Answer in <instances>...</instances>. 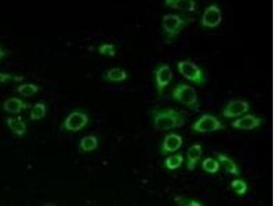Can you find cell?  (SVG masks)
<instances>
[{"mask_svg": "<svg viewBox=\"0 0 275 206\" xmlns=\"http://www.w3.org/2000/svg\"><path fill=\"white\" fill-rule=\"evenodd\" d=\"M177 70L184 77L196 84L201 85L205 83L206 79L202 69L194 62L183 61L177 63Z\"/></svg>", "mask_w": 275, "mask_h": 206, "instance_id": "4", "label": "cell"}, {"mask_svg": "<svg viewBox=\"0 0 275 206\" xmlns=\"http://www.w3.org/2000/svg\"><path fill=\"white\" fill-rule=\"evenodd\" d=\"M14 77L11 75H8V74L0 73V83H6L8 80L14 79Z\"/></svg>", "mask_w": 275, "mask_h": 206, "instance_id": "25", "label": "cell"}, {"mask_svg": "<svg viewBox=\"0 0 275 206\" xmlns=\"http://www.w3.org/2000/svg\"><path fill=\"white\" fill-rule=\"evenodd\" d=\"M202 154V147L199 145H194L189 149L187 153V167L189 170H194L195 169L196 164L200 160Z\"/></svg>", "mask_w": 275, "mask_h": 206, "instance_id": "14", "label": "cell"}, {"mask_svg": "<svg viewBox=\"0 0 275 206\" xmlns=\"http://www.w3.org/2000/svg\"><path fill=\"white\" fill-rule=\"evenodd\" d=\"M217 158L228 172L232 174V175H239V170L237 165L229 157L226 156L224 154H219V155H217Z\"/></svg>", "mask_w": 275, "mask_h": 206, "instance_id": "16", "label": "cell"}, {"mask_svg": "<svg viewBox=\"0 0 275 206\" xmlns=\"http://www.w3.org/2000/svg\"><path fill=\"white\" fill-rule=\"evenodd\" d=\"M164 4L167 7L181 11L192 13L196 10L195 0H164Z\"/></svg>", "mask_w": 275, "mask_h": 206, "instance_id": "12", "label": "cell"}, {"mask_svg": "<svg viewBox=\"0 0 275 206\" xmlns=\"http://www.w3.org/2000/svg\"><path fill=\"white\" fill-rule=\"evenodd\" d=\"M4 56V53L3 52V50L0 48V60Z\"/></svg>", "mask_w": 275, "mask_h": 206, "instance_id": "26", "label": "cell"}, {"mask_svg": "<svg viewBox=\"0 0 275 206\" xmlns=\"http://www.w3.org/2000/svg\"><path fill=\"white\" fill-rule=\"evenodd\" d=\"M202 169L209 173H216L219 169V164L212 158H206L203 161Z\"/></svg>", "mask_w": 275, "mask_h": 206, "instance_id": "22", "label": "cell"}, {"mask_svg": "<svg viewBox=\"0 0 275 206\" xmlns=\"http://www.w3.org/2000/svg\"><path fill=\"white\" fill-rule=\"evenodd\" d=\"M173 100L183 104L191 110L197 112L199 105L195 89L189 85L180 83L176 87L172 93Z\"/></svg>", "mask_w": 275, "mask_h": 206, "instance_id": "3", "label": "cell"}, {"mask_svg": "<svg viewBox=\"0 0 275 206\" xmlns=\"http://www.w3.org/2000/svg\"><path fill=\"white\" fill-rule=\"evenodd\" d=\"M98 147V140L94 135H88L83 137L80 142V148L84 152L95 150Z\"/></svg>", "mask_w": 275, "mask_h": 206, "instance_id": "17", "label": "cell"}, {"mask_svg": "<svg viewBox=\"0 0 275 206\" xmlns=\"http://www.w3.org/2000/svg\"><path fill=\"white\" fill-rule=\"evenodd\" d=\"M231 187L235 192L239 195H243L246 193L247 191V185L245 183L244 181L241 180H233L231 183Z\"/></svg>", "mask_w": 275, "mask_h": 206, "instance_id": "23", "label": "cell"}, {"mask_svg": "<svg viewBox=\"0 0 275 206\" xmlns=\"http://www.w3.org/2000/svg\"><path fill=\"white\" fill-rule=\"evenodd\" d=\"M39 90V88L37 85L26 83V84L20 85L17 91L23 97H31L36 94Z\"/></svg>", "mask_w": 275, "mask_h": 206, "instance_id": "21", "label": "cell"}, {"mask_svg": "<svg viewBox=\"0 0 275 206\" xmlns=\"http://www.w3.org/2000/svg\"><path fill=\"white\" fill-rule=\"evenodd\" d=\"M89 122L88 115L80 112H75L67 117L64 128L70 131L77 132L83 130Z\"/></svg>", "mask_w": 275, "mask_h": 206, "instance_id": "8", "label": "cell"}, {"mask_svg": "<svg viewBox=\"0 0 275 206\" xmlns=\"http://www.w3.org/2000/svg\"><path fill=\"white\" fill-rule=\"evenodd\" d=\"M177 205L185 206H202L200 203L192 200L190 199H185L181 197H176L174 199Z\"/></svg>", "mask_w": 275, "mask_h": 206, "instance_id": "24", "label": "cell"}, {"mask_svg": "<svg viewBox=\"0 0 275 206\" xmlns=\"http://www.w3.org/2000/svg\"><path fill=\"white\" fill-rule=\"evenodd\" d=\"M250 106L247 102L242 100H232L227 104L222 112L223 116L227 118H236L249 111Z\"/></svg>", "mask_w": 275, "mask_h": 206, "instance_id": "9", "label": "cell"}, {"mask_svg": "<svg viewBox=\"0 0 275 206\" xmlns=\"http://www.w3.org/2000/svg\"><path fill=\"white\" fill-rule=\"evenodd\" d=\"M46 115V106L45 104L38 103L35 104L33 110L31 112V118L32 120H40L44 118Z\"/></svg>", "mask_w": 275, "mask_h": 206, "instance_id": "20", "label": "cell"}, {"mask_svg": "<svg viewBox=\"0 0 275 206\" xmlns=\"http://www.w3.org/2000/svg\"><path fill=\"white\" fill-rule=\"evenodd\" d=\"M6 123L13 133L16 134L18 136H22L26 133V124L20 117L19 118H8L6 120Z\"/></svg>", "mask_w": 275, "mask_h": 206, "instance_id": "15", "label": "cell"}, {"mask_svg": "<svg viewBox=\"0 0 275 206\" xmlns=\"http://www.w3.org/2000/svg\"><path fill=\"white\" fill-rule=\"evenodd\" d=\"M155 84L157 94L161 95L163 93L164 88L172 81L173 72L167 64H161L157 67L154 71Z\"/></svg>", "mask_w": 275, "mask_h": 206, "instance_id": "6", "label": "cell"}, {"mask_svg": "<svg viewBox=\"0 0 275 206\" xmlns=\"http://www.w3.org/2000/svg\"><path fill=\"white\" fill-rule=\"evenodd\" d=\"M154 126L157 130L167 131L180 128L185 125L186 115L183 112L173 109L153 111Z\"/></svg>", "mask_w": 275, "mask_h": 206, "instance_id": "1", "label": "cell"}, {"mask_svg": "<svg viewBox=\"0 0 275 206\" xmlns=\"http://www.w3.org/2000/svg\"><path fill=\"white\" fill-rule=\"evenodd\" d=\"M183 143L182 137L176 133H169L164 137L162 142L160 153L162 155H167L174 153L180 148Z\"/></svg>", "mask_w": 275, "mask_h": 206, "instance_id": "10", "label": "cell"}, {"mask_svg": "<svg viewBox=\"0 0 275 206\" xmlns=\"http://www.w3.org/2000/svg\"><path fill=\"white\" fill-rule=\"evenodd\" d=\"M261 120L255 115L249 114L231 122V125L235 129L243 130H252L260 126Z\"/></svg>", "mask_w": 275, "mask_h": 206, "instance_id": "11", "label": "cell"}, {"mask_svg": "<svg viewBox=\"0 0 275 206\" xmlns=\"http://www.w3.org/2000/svg\"><path fill=\"white\" fill-rule=\"evenodd\" d=\"M193 21L192 18L178 14H167L162 17V29L164 41L168 44L172 43L180 32Z\"/></svg>", "mask_w": 275, "mask_h": 206, "instance_id": "2", "label": "cell"}, {"mask_svg": "<svg viewBox=\"0 0 275 206\" xmlns=\"http://www.w3.org/2000/svg\"><path fill=\"white\" fill-rule=\"evenodd\" d=\"M222 21V15L220 8L217 4H211L204 10L202 18L201 26L206 28H216Z\"/></svg>", "mask_w": 275, "mask_h": 206, "instance_id": "7", "label": "cell"}, {"mask_svg": "<svg viewBox=\"0 0 275 206\" xmlns=\"http://www.w3.org/2000/svg\"><path fill=\"white\" fill-rule=\"evenodd\" d=\"M194 131L206 133L224 129L222 122L216 117L210 114H204L198 120L194 122L191 127Z\"/></svg>", "mask_w": 275, "mask_h": 206, "instance_id": "5", "label": "cell"}, {"mask_svg": "<svg viewBox=\"0 0 275 206\" xmlns=\"http://www.w3.org/2000/svg\"><path fill=\"white\" fill-rule=\"evenodd\" d=\"M28 106L26 103H25L22 100L16 97L9 98L4 102L3 105V109L5 112L7 113L16 114L19 113L22 111L23 110L28 108Z\"/></svg>", "mask_w": 275, "mask_h": 206, "instance_id": "13", "label": "cell"}, {"mask_svg": "<svg viewBox=\"0 0 275 206\" xmlns=\"http://www.w3.org/2000/svg\"><path fill=\"white\" fill-rule=\"evenodd\" d=\"M127 75L123 70L114 68L107 74V80L110 82H122L126 79Z\"/></svg>", "mask_w": 275, "mask_h": 206, "instance_id": "18", "label": "cell"}, {"mask_svg": "<svg viewBox=\"0 0 275 206\" xmlns=\"http://www.w3.org/2000/svg\"><path fill=\"white\" fill-rule=\"evenodd\" d=\"M184 162V157L180 154L169 157L164 161V167L168 170H175L181 167Z\"/></svg>", "mask_w": 275, "mask_h": 206, "instance_id": "19", "label": "cell"}]
</instances>
